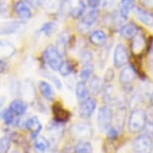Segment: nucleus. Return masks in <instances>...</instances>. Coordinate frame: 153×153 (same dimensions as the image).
I'll return each instance as SVG.
<instances>
[{
    "label": "nucleus",
    "instance_id": "1",
    "mask_svg": "<svg viewBox=\"0 0 153 153\" xmlns=\"http://www.w3.org/2000/svg\"><path fill=\"white\" fill-rule=\"evenodd\" d=\"M147 122V115L141 109H135L131 112L128 120V129L131 133H138L144 129Z\"/></svg>",
    "mask_w": 153,
    "mask_h": 153
},
{
    "label": "nucleus",
    "instance_id": "2",
    "mask_svg": "<svg viewBox=\"0 0 153 153\" xmlns=\"http://www.w3.org/2000/svg\"><path fill=\"white\" fill-rule=\"evenodd\" d=\"M43 57L46 65L53 71H59L62 64L64 62L62 53L59 51L56 46L53 45L45 48V50L43 51Z\"/></svg>",
    "mask_w": 153,
    "mask_h": 153
},
{
    "label": "nucleus",
    "instance_id": "3",
    "mask_svg": "<svg viewBox=\"0 0 153 153\" xmlns=\"http://www.w3.org/2000/svg\"><path fill=\"white\" fill-rule=\"evenodd\" d=\"M93 128L87 122H76L71 127V134L75 139L80 141L87 140L93 137Z\"/></svg>",
    "mask_w": 153,
    "mask_h": 153
},
{
    "label": "nucleus",
    "instance_id": "4",
    "mask_svg": "<svg viewBox=\"0 0 153 153\" xmlns=\"http://www.w3.org/2000/svg\"><path fill=\"white\" fill-rule=\"evenodd\" d=\"M114 115L113 111L111 110L110 107L108 106H103L98 111V118L97 123L98 127L101 131H107L111 127L112 121H113Z\"/></svg>",
    "mask_w": 153,
    "mask_h": 153
},
{
    "label": "nucleus",
    "instance_id": "5",
    "mask_svg": "<svg viewBox=\"0 0 153 153\" xmlns=\"http://www.w3.org/2000/svg\"><path fill=\"white\" fill-rule=\"evenodd\" d=\"M153 149V141L151 136L147 134L139 135L133 142V150L135 153H151Z\"/></svg>",
    "mask_w": 153,
    "mask_h": 153
},
{
    "label": "nucleus",
    "instance_id": "6",
    "mask_svg": "<svg viewBox=\"0 0 153 153\" xmlns=\"http://www.w3.org/2000/svg\"><path fill=\"white\" fill-rule=\"evenodd\" d=\"M128 62V53L124 45L119 43L114 51V65L119 69L125 65Z\"/></svg>",
    "mask_w": 153,
    "mask_h": 153
},
{
    "label": "nucleus",
    "instance_id": "7",
    "mask_svg": "<svg viewBox=\"0 0 153 153\" xmlns=\"http://www.w3.org/2000/svg\"><path fill=\"white\" fill-rule=\"evenodd\" d=\"M96 106H97V103H96V100L93 99V98H87L86 100L82 101L80 104V116L84 119H88L94 114Z\"/></svg>",
    "mask_w": 153,
    "mask_h": 153
},
{
    "label": "nucleus",
    "instance_id": "8",
    "mask_svg": "<svg viewBox=\"0 0 153 153\" xmlns=\"http://www.w3.org/2000/svg\"><path fill=\"white\" fill-rule=\"evenodd\" d=\"M21 21H6L0 24V35H10L17 33L23 28Z\"/></svg>",
    "mask_w": 153,
    "mask_h": 153
},
{
    "label": "nucleus",
    "instance_id": "9",
    "mask_svg": "<svg viewBox=\"0 0 153 153\" xmlns=\"http://www.w3.org/2000/svg\"><path fill=\"white\" fill-rule=\"evenodd\" d=\"M97 18H98L97 10H92V11L88 12L86 15L83 16L82 20L80 21V23H79V28H80L82 31L88 30V29L91 28V27L96 23Z\"/></svg>",
    "mask_w": 153,
    "mask_h": 153
},
{
    "label": "nucleus",
    "instance_id": "10",
    "mask_svg": "<svg viewBox=\"0 0 153 153\" xmlns=\"http://www.w3.org/2000/svg\"><path fill=\"white\" fill-rule=\"evenodd\" d=\"M14 11L16 12L18 17L20 19H23V20H27L32 15L31 9L28 3L23 1V0H19V1L16 2V4L14 5Z\"/></svg>",
    "mask_w": 153,
    "mask_h": 153
},
{
    "label": "nucleus",
    "instance_id": "11",
    "mask_svg": "<svg viewBox=\"0 0 153 153\" xmlns=\"http://www.w3.org/2000/svg\"><path fill=\"white\" fill-rule=\"evenodd\" d=\"M24 126H25L26 130H28L31 133L32 138H37L38 133L42 131V123H40L39 119L35 116H31L30 118H28L24 123Z\"/></svg>",
    "mask_w": 153,
    "mask_h": 153
},
{
    "label": "nucleus",
    "instance_id": "12",
    "mask_svg": "<svg viewBox=\"0 0 153 153\" xmlns=\"http://www.w3.org/2000/svg\"><path fill=\"white\" fill-rule=\"evenodd\" d=\"M15 48L12 42L7 40H0V59H7L13 56Z\"/></svg>",
    "mask_w": 153,
    "mask_h": 153
},
{
    "label": "nucleus",
    "instance_id": "13",
    "mask_svg": "<svg viewBox=\"0 0 153 153\" xmlns=\"http://www.w3.org/2000/svg\"><path fill=\"white\" fill-rule=\"evenodd\" d=\"M135 71L132 69V67H126L120 73L119 81L122 85H129L135 80Z\"/></svg>",
    "mask_w": 153,
    "mask_h": 153
},
{
    "label": "nucleus",
    "instance_id": "14",
    "mask_svg": "<svg viewBox=\"0 0 153 153\" xmlns=\"http://www.w3.org/2000/svg\"><path fill=\"white\" fill-rule=\"evenodd\" d=\"M9 109L12 111V113L15 115V116H22V115L25 113L27 110V104L26 102H24L22 100H13L11 103H10Z\"/></svg>",
    "mask_w": 153,
    "mask_h": 153
},
{
    "label": "nucleus",
    "instance_id": "15",
    "mask_svg": "<svg viewBox=\"0 0 153 153\" xmlns=\"http://www.w3.org/2000/svg\"><path fill=\"white\" fill-rule=\"evenodd\" d=\"M89 39L93 45L96 46H102L107 42V35L103 30H94L91 32L89 36Z\"/></svg>",
    "mask_w": 153,
    "mask_h": 153
},
{
    "label": "nucleus",
    "instance_id": "16",
    "mask_svg": "<svg viewBox=\"0 0 153 153\" xmlns=\"http://www.w3.org/2000/svg\"><path fill=\"white\" fill-rule=\"evenodd\" d=\"M38 89H39L40 93H42V97L48 101H53L54 98V91L51 87V85L48 82L40 81L38 83Z\"/></svg>",
    "mask_w": 153,
    "mask_h": 153
},
{
    "label": "nucleus",
    "instance_id": "17",
    "mask_svg": "<svg viewBox=\"0 0 153 153\" xmlns=\"http://www.w3.org/2000/svg\"><path fill=\"white\" fill-rule=\"evenodd\" d=\"M135 14L137 18L147 26H153V14L150 12H147L141 8H136Z\"/></svg>",
    "mask_w": 153,
    "mask_h": 153
},
{
    "label": "nucleus",
    "instance_id": "18",
    "mask_svg": "<svg viewBox=\"0 0 153 153\" xmlns=\"http://www.w3.org/2000/svg\"><path fill=\"white\" fill-rule=\"evenodd\" d=\"M145 45H146V42H145V39H144L143 35H136V36L133 37L131 48H132V51L135 54L142 53Z\"/></svg>",
    "mask_w": 153,
    "mask_h": 153
},
{
    "label": "nucleus",
    "instance_id": "19",
    "mask_svg": "<svg viewBox=\"0 0 153 153\" xmlns=\"http://www.w3.org/2000/svg\"><path fill=\"white\" fill-rule=\"evenodd\" d=\"M120 33L125 38H133L138 33V27L134 23H127L121 27Z\"/></svg>",
    "mask_w": 153,
    "mask_h": 153
},
{
    "label": "nucleus",
    "instance_id": "20",
    "mask_svg": "<svg viewBox=\"0 0 153 153\" xmlns=\"http://www.w3.org/2000/svg\"><path fill=\"white\" fill-rule=\"evenodd\" d=\"M50 143L46 140V138L39 136V137L34 139V143H33V150L35 153H45L48 150Z\"/></svg>",
    "mask_w": 153,
    "mask_h": 153
},
{
    "label": "nucleus",
    "instance_id": "21",
    "mask_svg": "<svg viewBox=\"0 0 153 153\" xmlns=\"http://www.w3.org/2000/svg\"><path fill=\"white\" fill-rule=\"evenodd\" d=\"M53 111V114H54V117H56V121L59 123L67 121V120L70 118L69 112L65 111V109L59 105H54Z\"/></svg>",
    "mask_w": 153,
    "mask_h": 153
},
{
    "label": "nucleus",
    "instance_id": "22",
    "mask_svg": "<svg viewBox=\"0 0 153 153\" xmlns=\"http://www.w3.org/2000/svg\"><path fill=\"white\" fill-rule=\"evenodd\" d=\"M76 95L78 97V99L81 101L86 100L87 98H89V90L87 88L86 83L80 81L76 86Z\"/></svg>",
    "mask_w": 153,
    "mask_h": 153
},
{
    "label": "nucleus",
    "instance_id": "23",
    "mask_svg": "<svg viewBox=\"0 0 153 153\" xmlns=\"http://www.w3.org/2000/svg\"><path fill=\"white\" fill-rule=\"evenodd\" d=\"M134 7V0H121L120 2V14L123 18L127 17Z\"/></svg>",
    "mask_w": 153,
    "mask_h": 153
},
{
    "label": "nucleus",
    "instance_id": "24",
    "mask_svg": "<svg viewBox=\"0 0 153 153\" xmlns=\"http://www.w3.org/2000/svg\"><path fill=\"white\" fill-rule=\"evenodd\" d=\"M75 153H93V146L89 141L84 140L76 143L74 149Z\"/></svg>",
    "mask_w": 153,
    "mask_h": 153
},
{
    "label": "nucleus",
    "instance_id": "25",
    "mask_svg": "<svg viewBox=\"0 0 153 153\" xmlns=\"http://www.w3.org/2000/svg\"><path fill=\"white\" fill-rule=\"evenodd\" d=\"M0 116L2 117L4 123L7 125V126H11L13 123H14V120H15V117H16L9 108H7V109H5V110L2 111L1 114H0Z\"/></svg>",
    "mask_w": 153,
    "mask_h": 153
},
{
    "label": "nucleus",
    "instance_id": "26",
    "mask_svg": "<svg viewBox=\"0 0 153 153\" xmlns=\"http://www.w3.org/2000/svg\"><path fill=\"white\" fill-rule=\"evenodd\" d=\"M90 90L94 94H99L102 90V81L98 76H94L90 82Z\"/></svg>",
    "mask_w": 153,
    "mask_h": 153
},
{
    "label": "nucleus",
    "instance_id": "27",
    "mask_svg": "<svg viewBox=\"0 0 153 153\" xmlns=\"http://www.w3.org/2000/svg\"><path fill=\"white\" fill-rule=\"evenodd\" d=\"M93 74V65H84L83 69L81 70L80 73V79L82 82L86 83L87 81L90 80V78L92 76Z\"/></svg>",
    "mask_w": 153,
    "mask_h": 153
},
{
    "label": "nucleus",
    "instance_id": "28",
    "mask_svg": "<svg viewBox=\"0 0 153 153\" xmlns=\"http://www.w3.org/2000/svg\"><path fill=\"white\" fill-rule=\"evenodd\" d=\"M56 48L59 50V51L61 53H65V50H67V45H68V34L65 32H62V33L59 35V37L57 38L56 40Z\"/></svg>",
    "mask_w": 153,
    "mask_h": 153
},
{
    "label": "nucleus",
    "instance_id": "29",
    "mask_svg": "<svg viewBox=\"0 0 153 153\" xmlns=\"http://www.w3.org/2000/svg\"><path fill=\"white\" fill-rule=\"evenodd\" d=\"M57 28V24L54 21H48V22L45 23L42 27V31L43 34H45L46 36H51Z\"/></svg>",
    "mask_w": 153,
    "mask_h": 153
},
{
    "label": "nucleus",
    "instance_id": "30",
    "mask_svg": "<svg viewBox=\"0 0 153 153\" xmlns=\"http://www.w3.org/2000/svg\"><path fill=\"white\" fill-rule=\"evenodd\" d=\"M85 10H86V3H85L83 0H80L78 5L72 10V16L74 18L81 17V16L84 14Z\"/></svg>",
    "mask_w": 153,
    "mask_h": 153
},
{
    "label": "nucleus",
    "instance_id": "31",
    "mask_svg": "<svg viewBox=\"0 0 153 153\" xmlns=\"http://www.w3.org/2000/svg\"><path fill=\"white\" fill-rule=\"evenodd\" d=\"M11 140L7 136H3L0 139V153H7L10 149Z\"/></svg>",
    "mask_w": 153,
    "mask_h": 153
},
{
    "label": "nucleus",
    "instance_id": "32",
    "mask_svg": "<svg viewBox=\"0 0 153 153\" xmlns=\"http://www.w3.org/2000/svg\"><path fill=\"white\" fill-rule=\"evenodd\" d=\"M73 71V65L71 64V62H64L59 68V72L62 76H69Z\"/></svg>",
    "mask_w": 153,
    "mask_h": 153
},
{
    "label": "nucleus",
    "instance_id": "33",
    "mask_svg": "<svg viewBox=\"0 0 153 153\" xmlns=\"http://www.w3.org/2000/svg\"><path fill=\"white\" fill-rule=\"evenodd\" d=\"M81 59L84 62V65H91L93 61V54L89 51H85L81 54Z\"/></svg>",
    "mask_w": 153,
    "mask_h": 153
},
{
    "label": "nucleus",
    "instance_id": "34",
    "mask_svg": "<svg viewBox=\"0 0 153 153\" xmlns=\"http://www.w3.org/2000/svg\"><path fill=\"white\" fill-rule=\"evenodd\" d=\"M107 136H108V138H112V139L118 137V129H116L115 127L111 126L107 130Z\"/></svg>",
    "mask_w": 153,
    "mask_h": 153
},
{
    "label": "nucleus",
    "instance_id": "35",
    "mask_svg": "<svg viewBox=\"0 0 153 153\" xmlns=\"http://www.w3.org/2000/svg\"><path fill=\"white\" fill-rule=\"evenodd\" d=\"M144 129L148 133L147 135H149V136L153 135V120L152 119H150L148 122H146V125H145V127H144Z\"/></svg>",
    "mask_w": 153,
    "mask_h": 153
},
{
    "label": "nucleus",
    "instance_id": "36",
    "mask_svg": "<svg viewBox=\"0 0 153 153\" xmlns=\"http://www.w3.org/2000/svg\"><path fill=\"white\" fill-rule=\"evenodd\" d=\"M114 78V72L112 69H108V71L105 74V82H111Z\"/></svg>",
    "mask_w": 153,
    "mask_h": 153
},
{
    "label": "nucleus",
    "instance_id": "37",
    "mask_svg": "<svg viewBox=\"0 0 153 153\" xmlns=\"http://www.w3.org/2000/svg\"><path fill=\"white\" fill-rule=\"evenodd\" d=\"M87 1H88V4L92 8L98 7L100 5V3H101V0H87Z\"/></svg>",
    "mask_w": 153,
    "mask_h": 153
},
{
    "label": "nucleus",
    "instance_id": "38",
    "mask_svg": "<svg viewBox=\"0 0 153 153\" xmlns=\"http://www.w3.org/2000/svg\"><path fill=\"white\" fill-rule=\"evenodd\" d=\"M140 2L144 6L153 8V0H140Z\"/></svg>",
    "mask_w": 153,
    "mask_h": 153
},
{
    "label": "nucleus",
    "instance_id": "39",
    "mask_svg": "<svg viewBox=\"0 0 153 153\" xmlns=\"http://www.w3.org/2000/svg\"><path fill=\"white\" fill-rule=\"evenodd\" d=\"M27 3L32 5V6L36 7V6H39L42 4V0H26Z\"/></svg>",
    "mask_w": 153,
    "mask_h": 153
},
{
    "label": "nucleus",
    "instance_id": "40",
    "mask_svg": "<svg viewBox=\"0 0 153 153\" xmlns=\"http://www.w3.org/2000/svg\"><path fill=\"white\" fill-rule=\"evenodd\" d=\"M5 70H6V62L0 59V74L3 73Z\"/></svg>",
    "mask_w": 153,
    "mask_h": 153
},
{
    "label": "nucleus",
    "instance_id": "41",
    "mask_svg": "<svg viewBox=\"0 0 153 153\" xmlns=\"http://www.w3.org/2000/svg\"><path fill=\"white\" fill-rule=\"evenodd\" d=\"M5 100H6V98L3 97V96H0V114H1V112H2V108L4 107Z\"/></svg>",
    "mask_w": 153,
    "mask_h": 153
},
{
    "label": "nucleus",
    "instance_id": "42",
    "mask_svg": "<svg viewBox=\"0 0 153 153\" xmlns=\"http://www.w3.org/2000/svg\"><path fill=\"white\" fill-rule=\"evenodd\" d=\"M150 103L153 106V91L151 92V95H150Z\"/></svg>",
    "mask_w": 153,
    "mask_h": 153
},
{
    "label": "nucleus",
    "instance_id": "43",
    "mask_svg": "<svg viewBox=\"0 0 153 153\" xmlns=\"http://www.w3.org/2000/svg\"><path fill=\"white\" fill-rule=\"evenodd\" d=\"M11 153H20V152H19V151H17V150H13V151H12Z\"/></svg>",
    "mask_w": 153,
    "mask_h": 153
},
{
    "label": "nucleus",
    "instance_id": "44",
    "mask_svg": "<svg viewBox=\"0 0 153 153\" xmlns=\"http://www.w3.org/2000/svg\"><path fill=\"white\" fill-rule=\"evenodd\" d=\"M152 54H153V51H152Z\"/></svg>",
    "mask_w": 153,
    "mask_h": 153
}]
</instances>
